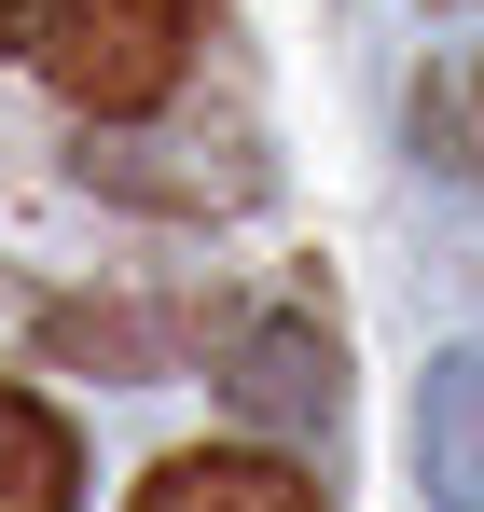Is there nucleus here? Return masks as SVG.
I'll use <instances>...</instances> for the list:
<instances>
[{
  "mask_svg": "<svg viewBox=\"0 0 484 512\" xmlns=\"http://www.w3.org/2000/svg\"><path fill=\"white\" fill-rule=\"evenodd\" d=\"M194 28H208V0H28V56H42L56 97L97 111V125L166 111L180 70H194Z\"/></svg>",
  "mask_w": 484,
  "mask_h": 512,
  "instance_id": "f257e3e1",
  "label": "nucleus"
},
{
  "mask_svg": "<svg viewBox=\"0 0 484 512\" xmlns=\"http://www.w3.org/2000/svg\"><path fill=\"white\" fill-rule=\"evenodd\" d=\"M222 388H236L263 429H291V443H319L332 402H346V388H332V333H319V319H249V333L222 346Z\"/></svg>",
  "mask_w": 484,
  "mask_h": 512,
  "instance_id": "f03ea898",
  "label": "nucleus"
},
{
  "mask_svg": "<svg viewBox=\"0 0 484 512\" xmlns=\"http://www.w3.org/2000/svg\"><path fill=\"white\" fill-rule=\"evenodd\" d=\"M139 512H332L305 457H249V443H194V457H153Z\"/></svg>",
  "mask_w": 484,
  "mask_h": 512,
  "instance_id": "7ed1b4c3",
  "label": "nucleus"
},
{
  "mask_svg": "<svg viewBox=\"0 0 484 512\" xmlns=\"http://www.w3.org/2000/svg\"><path fill=\"white\" fill-rule=\"evenodd\" d=\"M415 471L443 512H484V346H443L415 388Z\"/></svg>",
  "mask_w": 484,
  "mask_h": 512,
  "instance_id": "20e7f679",
  "label": "nucleus"
},
{
  "mask_svg": "<svg viewBox=\"0 0 484 512\" xmlns=\"http://www.w3.org/2000/svg\"><path fill=\"white\" fill-rule=\"evenodd\" d=\"M0 512H83V443L28 388H0Z\"/></svg>",
  "mask_w": 484,
  "mask_h": 512,
  "instance_id": "39448f33",
  "label": "nucleus"
},
{
  "mask_svg": "<svg viewBox=\"0 0 484 512\" xmlns=\"http://www.w3.org/2000/svg\"><path fill=\"white\" fill-rule=\"evenodd\" d=\"M415 139H429V167L484 180V70H429L415 84Z\"/></svg>",
  "mask_w": 484,
  "mask_h": 512,
  "instance_id": "423d86ee",
  "label": "nucleus"
}]
</instances>
